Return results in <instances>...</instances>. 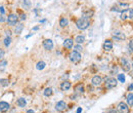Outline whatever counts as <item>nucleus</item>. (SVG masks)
<instances>
[{
    "label": "nucleus",
    "mask_w": 133,
    "mask_h": 113,
    "mask_svg": "<svg viewBox=\"0 0 133 113\" xmlns=\"http://www.w3.org/2000/svg\"><path fill=\"white\" fill-rule=\"evenodd\" d=\"M90 24H91L90 19L85 17H79V19L76 21V27H77V29H79V30H81V31L86 30L87 28H89Z\"/></svg>",
    "instance_id": "f257e3e1"
},
{
    "label": "nucleus",
    "mask_w": 133,
    "mask_h": 113,
    "mask_svg": "<svg viewBox=\"0 0 133 113\" xmlns=\"http://www.w3.org/2000/svg\"><path fill=\"white\" fill-rule=\"evenodd\" d=\"M103 85H105V90H112V88H115L118 84V80L115 78V77H108L105 78V82H102Z\"/></svg>",
    "instance_id": "f03ea898"
},
{
    "label": "nucleus",
    "mask_w": 133,
    "mask_h": 113,
    "mask_svg": "<svg viewBox=\"0 0 133 113\" xmlns=\"http://www.w3.org/2000/svg\"><path fill=\"white\" fill-rule=\"evenodd\" d=\"M69 59H70V61L72 62V63L78 64L82 60V56H81V53L76 52V50H72V52H70V55H69Z\"/></svg>",
    "instance_id": "7ed1b4c3"
},
{
    "label": "nucleus",
    "mask_w": 133,
    "mask_h": 113,
    "mask_svg": "<svg viewBox=\"0 0 133 113\" xmlns=\"http://www.w3.org/2000/svg\"><path fill=\"white\" fill-rule=\"evenodd\" d=\"M20 21V17H19V14L16 13H9L8 17H6V22L9 26H16Z\"/></svg>",
    "instance_id": "20e7f679"
},
{
    "label": "nucleus",
    "mask_w": 133,
    "mask_h": 113,
    "mask_svg": "<svg viewBox=\"0 0 133 113\" xmlns=\"http://www.w3.org/2000/svg\"><path fill=\"white\" fill-rule=\"evenodd\" d=\"M117 110L119 113H130V107L125 102H120L118 104Z\"/></svg>",
    "instance_id": "39448f33"
},
{
    "label": "nucleus",
    "mask_w": 133,
    "mask_h": 113,
    "mask_svg": "<svg viewBox=\"0 0 133 113\" xmlns=\"http://www.w3.org/2000/svg\"><path fill=\"white\" fill-rule=\"evenodd\" d=\"M112 37H113V40H116V41H121V40L126 39V35L122 31H119V30H115L113 32V34H112Z\"/></svg>",
    "instance_id": "423d86ee"
},
{
    "label": "nucleus",
    "mask_w": 133,
    "mask_h": 113,
    "mask_svg": "<svg viewBox=\"0 0 133 113\" xmlns=\"http://www.w3.org/2000/svg\"><path fill=\"white\" fill-rule=\"evenodd\" d=\"M120 64H121V68H122V70L124 71V72H129L130 71L131 66H130L129 61L127 60L126 58H121L120 59Z\"/></svg>",
    "instance_id": "0eeeda50"
},
{
    "label": "nucleus",
    "mask_w": 133,
    "mask_h": 113,
    "mask_svg": "<svg viewBox=\"0 0 133 113\" xmlns=\"http://www.w3.org/2000/svg\"><path fill=\"white\" fill-rule=\"evenodd\" d=\"M102 82H103V79L100 75H94L92 77V79H91V84L93 87H99V85L102 84Z\"/></svg>",
    "instance_id": "6e6552de"
},
{
    "label": "nucleus",
    "mask_w": 133,
    "mask_h": 113,
    "mask_svg": "<svg viewBox=\"0 0 133 113\" xmlns=\"http://www.w3.org/2000/svg\"><path fill=\"white\" fill-rule=\"evenodd\" d=\"M67 103L64 102V101H58V102L55 104V110L58 112H64L67 110Z\"/></svg>",
    "instance_id": "1a4fd4ad"
},
{
    "label": "nucleus",
    "mask_w": 133,
    "mask_h": 113,
    "mask_svg": "<svg viewBox=\"0 0 133 113\" xmlns=\"http://www.w3.org/2000/svg\"><path fill=\"white\" fill-rule=\"evenodd\" d=\"M43 47L45 50H48V52H50V50L53 49V46H54V44H53V41L51 39H44L43 40Z\"/></svg>",
    "instance_id": "9d476101"
},
{
    "label": "nucleus",
    "mask_w": 133,
    "mask_h": 113,
    "mask_svg": "<svg viewBox=\"0 0 133 113\" xmlns=\"http://www.w3.org/2000/svg\"><path fill=\"white\" fill-rule=\"evenodd\" d=\"M102 49L105 52H111L113 49V40L112 39H105L102 45Z\"/></svg>",
    "instance_id": "9b49d317"
},
{
    "label": "nucleus",
    "mask_w": 133,
    "mask_h": 113,
    "mask_svg": "<svg viewBox=\"0 0 133 113\" xmlns=\"http://www.w3.org/2000/svg\"><path fill=\"white\" fill-rule=\"evenodd\" d=\"M74 91H75L76 94H83L85 91V87L84 84L82 82H78L77 84L74 87Z\"/></svg>",
    "instance_id": "f8f14e48"
},
{
    "label": "nucleus",
    "mask_w": 133,
    "mask_h": 113,
    "mask_svg": "<svg viewBox=\"0 0 133 113\" xmlns=\"http://www.w3.org/2000/svg\"><path fill=\"white\" fill-rule=\"evenodd\" d=\"M9 109H10L9 103L5 102V101H1V102H0V112L5 113V112H7Z\"/></svg>",
    "instance_id": "ddd939ff"
},
{
    "label": "nucleus",
    "mask_w": 133,
    "mask_h": 113,
    "mask_svg": "<svg viewBox=\"0 0 133 113\" xmlns=\"http://www.w3.org/2000/svg\"><path fill=\"white\" fill-rule=\"evenodd\" d=\"M60 90L64 91H69L70 88L72 87V83H71V81H69V80H64V81H63L60 83Z\"/></svg>",
    "instance_id": "4468645a"
},
{
    "label": "nucleus",
    "mask_w": 133,
    "mask_h": 113,
    "mask_svg": "<svg viewBox=\"0 0 133 113\" xmlns=\"http://www.w3.org/2000/svg\"><path fill=\"white\" fill-rule=\"evenodd\" d=\"M73 46H74V39H72V38H67V39L64 41V48L71 49V48H73Z\"/></svg>",
    "instance_id": "2eb2a0df"
},
{
    "label": "nucleus",
    "mask_w": 133,
    "mask_h": 113,
    "mask_svg": "<svg viewBox=\"0 0 133 113\" xmlns=\"http://www.w3.org/2000/svg\"><path fill=\"white\" fill-rule=\"evenodd\" d=\"M126 101H127V104H128L129 107H133V94L131 91H129V93L126 95Z\"/></svg>",
    "instance_id": "dca6fc26"
},
{
    "label": "nucleus",
    "mask_w": 133,
    "mask_h": 113,
    "mask_svg": "<svg viewBox=\"0 0 133 113\" xmlns=\"http://www.w3.org/2000/svg\"><path fill=\"white\" fill-rule=\"evenodd\" d=\"M69 25V21L66 17H61L60 19V28H67Z\"/></svg>",
    "instance_id": "f3484780"
},
{
    "label": "nucleus",
    "mask_w": 133,
    "mask_h": 113,
    "mask_svg": "<svg viewBox=\"0 0 133 113\" xmlns=\"http://www.w3.org/2000/svg\"><path fill=\"white\" fill-rule=\"evenodd\" d=\"M85 41V36L82 34H79V35H76L75 36V42L77 44H82Z\"/></svg>",
    "instance_id": "a211bd4d"
},
{
    "label": "nucleus",
    "mask_w": 133,
    "mask_h": 113,
    "mask_svg": "<svg viewBox=\"0 0 133 113\" xmlns=\"http://www.w3.org/2000/svg\"><path fill=\"white\" fill-rule=\"evenodd\" d=\"M23 29H24V25H23V24L22 23H17L16 25V28H14V33L17 34V35H20V33H22Z\"/></svg>",
    "instance_id": "6ab92c4d"
},
{
    "label": "nucleus",
    "mask_w": 133,
    "mask_h": 113,
    "mask_svg": "<svg viewBox=\"0 0 133 113\" xmlns=\"http://www.w3.org/2000/svg\"><path fill=\"white\" fill-rule=\"evenodd\" d=\"M16 105L19 106V107H20V108H24V107H26V105H27L26 99H25V98H19V99H17V101H16Z\"/></svg>",
    "instance_id": "aec40b11"
},
{
    "label": "nucleus",
    "mask_w": 133,
    "mask_h": 113,
    "mask_svg": "<svg viewBox=\"0 0 133 113\" xmlns=\"http://www.w3.org/2000/svg\"><path fill=\"white\" fill-rule=\"evenodd\" d=\"M128 17H129V8L121 13V20L122 21H126Z\"/></svg>",
    "instance_id": "412c9836"
},
{
    "label": "nucleus",
    "mask_w": 133,
    "mask_h": 113,
    "mask_svg": "<svg viewBox=\"0 0 133 113\" xmlns=\"http://www.w3.org/2000/svg\"><path fill=\"white\" fill-rule=\"evenodd\" d=\"M46 66V64H45V62H43V61H40V62H38L37 65H36V69L37 70H43L44 68H45Z\"/></svg>",
    "instance_id": "4be33fe9"
},
{
    "label": "nucleus",
    "mask_w": 133,
    "mask_h": 113,
    "mask_svg": "<svg viewBox=\"0 0 133 113\" xmlns=\"http://www.w3.org/2000/svg\"><path fill=\"white\" fill-rule=\"evenodd\" d=\"M53 94V90L52 87H47L44 90V96L45 97H51Z\"/></svg>",
    "instance_id": "5701e85b"
},
{
    "label": "nucleus",
    "mask_w": 133,
    "mask_h": 113,
    "mask_svg": "<svg viewBox=\"0 0 133 113\" xmlns=\"http://www.w3.org/2000/svg\"><path fill=\"white\" fill-rule=\"evenodd\" d=\"M0 85L1 87H8L9 85V80H8L7 78H1L0 79Z\"/></svg>",
    "instance_id": "b1692460"
},
{
    "label": "nucleus",
    "mask_w": 133,
    "mask_h": 113,
    "mask_svg": "<svg viewBox=\"0 0 133 113\" xmlns=\"http://www.w3.org/2000/svg\"><path fill=\"white\" fill-rule=\"evenodd\" d=\"M3 43H4L5 47H8L10 45V43H11V37L10 36H6L4 38V40H3Z\"/></svg>",
    "instance_id": "393cba45"
},
{
    "label": "nucleus",
    "mask_w": 133,
    "mask_h": 113,
    "mask_svg": "<svg viewBox=\"0 0 133 113\" xmlns=\"http://www.w3.org/2000/svg\"><path fill=\"white\" fill-rule=\"evenodd\" d=\"M93 10H90V9H88V10H85L84 11V14H83V17H88V19H90L91 17L93 16Z\"/></svg>",
    "instance_id": "a878e982"
},
{
    "label": "nucleus",
    "mask_w": 133,
    "mask_h": 113,
    "mask_svg": "<svg viewBox=\"0 0 133 113\" xmlns=\"http://www.w3.org/2000/svg\"><path fill=\"white\" fill-rule=\"evenodd\" d=\"M23 6L26 8V9H30L31 7V2L29 0H23Z\"/></svg>",
    "instance_id": "bb28decb"
},
{
    "label": "nucleus",
    "mask_w": 133,
    "mask_h": 113,
    "mask_svg": "<svg viewBox=\"0 0 133 113\" xmlns=\"http://www.w3.org/2000/svg\"><path fill=\"white\" fill-rule=\"evenodd\" d=\"M74 50H76L78 52H81L83 50V47H82L81 44H77V45H74Z\"/></svg>",
    "instance_id": "cd10ccee"
},
{
    "label": "nucleus",
    "mask_w": 133,
    "mask_h": 113,
    "mask_svg": "<svg viewBox=\"0 0 133 113\" xmlns=\"http://www.w3.org/2000/svg\"><path fill=\"white\" fill-rule=\"evenodd\" d=\"M19 14H20L19 17H20V19L22 20V21H25V20L27 19V14H26V13H24L22 10H19Z\"/></svg>",
    "instance_id": "c85d7f7f"
},
{
    "label": "nucleus",
    "mask_w": 133,
    "mask_h": 113,
    "mask_svg": "<svg viewBox=\"0 0 133 113\" xmlns=\"http://www.w3.org/2000/svg\"><path fill=\"white\" fill-rule=\"evenodd\" d=\"M128 49L130 52H133V38H131L128 43Z\"/></svg>",
    "instance_id": "c756f323"
},
{
    "label": "nucleus",
    "mask_w": 133,
    "mask_h": 113,
    "mask_svg": "<svg viewBox=\"0 0 133 113\" xmlns=\"http://www.w3.org/2000/svg\"><path fill=\"white\" fill-rule=\"evenodd\" d=\"M118 79H119L120 82L124 83L125 82V75L124 74H118Z\"/></svg>",
    "instance_id": "7c9ffc66"
},
{
    "label": "nucleus",
    "mask_w": 133,
    "mask_h": 113,
    "mask_svg": "<svg viewBox=\"0 0 133 113\" xmlns=\"http://www.w3.org/2000/svg\"><path fill=\"white\" fill-rule=\"evenodd\" d=\"M106 113H119V112H118V110L115 109V108H110V109H108Z\"/></svg>",
    "instance_id": "2f4dec72"
},
{
    "label": "nucleus",
    "mask_w": 133,
    "mask_h": 113,
    "mask_svg": "<svg viewBox=\"0 0 133 113\" xmlns=\"http://www.w3.org/2000/svg\"><path fill=\"white\" fill-rule=\"evenodd\" d=\"M5 55V52H4V49H2V48H0V61L3 59V56Z\"/></svg>",
    "instance_id": "473e14b6"
},
{
    "label": "nucleus",
    "mask_w": 133,
    "mask_h": 113,
    "mask_svg": "<svg viewBox=\"0 0 133 113\" xmlns=\"http://www.w3.org/2000/svg\"><path fill=\"white\" fill-rule=\"evenodd\" d=\"M6 64H7L6 60H2V61H0V66H1V67H5V66H6Z\"/></svg>",
    "instance_id": "72a5a7b5"
},
{
    "label": "nucleus",
    "mask_w": 133,
    "mask_h": 113,
    "mask_svg": "<svg viewBox=\"0 0 133 113\" xmlns=\"http://www.w3.org/2000/svg\"><path fill=\"white\" fill-rule=\"evenodd\" d=\"M5 21H6V19H5L4 14H1V16H0V23H3Z\"/></svg>",
    "instance_id": "f704fd0d"
},
{
    "label": "nucleus",
    "mask_w": 133,
    "mask_h": 113,
    "mask_svg": "<svg viewBox=\"0 0 133 113\" xmlns=\"http://www.w3.org/2000/svg\"><path fill=\"white\" fill-rule=\"evenodd\" d=\"M0 13H1V14H4L5 13V10H4V7L3 6H0Z\"/></svg>",
    "instance_id": "c9c22d12"
},
{
    "label": "nucleus",
    "mask_w": 133,
    "mask_h": 113,
    "mask_svg": "<svg viewBox=\"0 0 133 113\" xmlns=\"http://www.w3.org/2000/svg\"><path fill=\"white\" fill-rule=\"evenodd\" d=\"M132 90H133V84H130V85H129V87H128V91H131Z\"/></svg>",
    "instance_id": "e433bc0d"
},
{
    "label": "nucleus",
    "mask_w": 133,
    "mask_h": 113,
    "mask_svg": "<svg viewBox=\"0 0 133 113\" xmlns=\"http://www.w3.org/2000/svg\"><path fill=\"white\" fill-rule=\"evenodd\" d=\"M81 112H82V108H81V107H79V108L77 109V112L76 113H81Z\"/></svg>",
    "instance_id": "4c0bfd02"
},
{
    "label": "nucleus",
    "mask_w": 133,
    "mask_h": 113,
    "mask_svg": "<svg viewBox=\"0 0 133 113\" xmlns=\"http://www.w3.org/2000/svg\"><path fill=\"white\" fill-rule=\"evenodd\" d=\"M6 36H11V32L9 30L6 31Z\"/></svg>",
    "instance_id": "58836bf2"
},
{
    "label": "nucleus",
    "mask_w": 133,
    "mask_h": 113,
    "mask_svg": "<svg viewBox=\"0 0 133 113\" xmlns=\"http://www.w3.org/2000/svg\"><path fill=\"white\" fill-rule=\"evenodd\" d=\"M27 113H35V112H34V110H33V109H29L28 111H27Z\"/></svg>",
    "instance_id": "ea45409f"
},
{
    "label": "nucleus",
    "mask_w": 133,
    "mask_h": 113,
    "mask_svg": "<svg viewBox=\"0 0 133 113\" xmlns=\"http://www.w3.org/2000/svg\"><path fill=\"white\" fill-rule=\"evenodd\" d=\"M88 91H92V87H90V85H88Z\"/></svg>",
    "instance_id": "a19ab883"
},
{
    "label": "nucleus",
    "mask_w": 133,
    "mask_h": 113,
    "mask_svg": "<svg viewBox=\"0 0 133 113\" xmlns=\"http://www.w3.org/2000/svg\"><path fill=\"white\" fill-rule=\"evenodd\" d=\"M38 29H39V27H38V26H37V27H35V28H33V31H37V30H38Z\"/></svg>",
    "instance_id": "79ce46f5"
},
{
    "label": "nucleus",
    "mask_w": 133,
    "mask_h": 113,
    "mask_svg": "<svg viewBox=\"0 0 133 113\" xmlns=\"http://www.w3.org/2000/svg\"><path fill=\"white\" fill-rule=\"evenodd\" d=\"M132 68H133V65H132Z\"/></svg>",
    "instance_id": "37998d69"
}]
</instances>
